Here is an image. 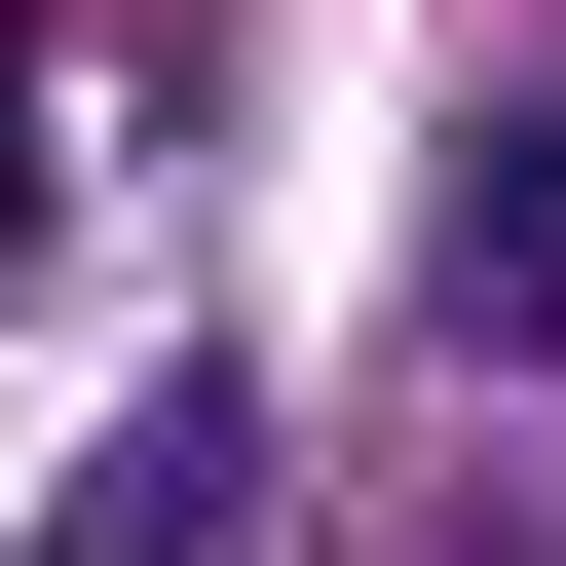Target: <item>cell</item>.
<instances>
[{
    "mask_svg": "<svg viewBox=\"0 0 566 566\" xmlns=\"http://www.w3.org/2000/svg\"><path fill=\"white\" fill-rule=\"evenodd\" d=\"M227 528H264V416H227V378H151V416L76 453V528H39V566H227Z\"/></svg>",
    "mask_w": 566,
    "mask_h": 566,
    "instance_id": "6da1fadb",
    "label": "cell"
},
{
    "mask_svg": "<svg viewBox=\"0 0 566 566\" xmlns=\"http://www.w3.org/2000/svg\"><path fill=\"white\" fill-rule=\"evenodd\" d=\"M453 340H491V378L566 340V76H528V114H453Z\"/></svg>",
    "mask_w": 566,
    "mask_h": 566,
    "instance_id": "7a4b0ae2",
    "label": "cell"
}]
</instances>
